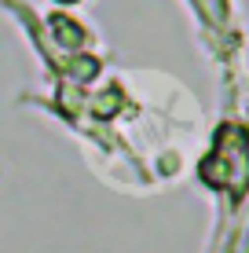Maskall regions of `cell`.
<instances>
[{
	"instance_id": "cell-1",
	"label": "cell",
	"mask_w": 249,
	"mask_h": 253,
	"mask_svg": "<svg viewBox=\"0 0 249 253\" xmlns=\"http://www.w3.org/2000/svg\"><path fill=\"white\" fill-rule=\"evenodd\" d=\"M202 180L213 187H227L231 195H242L249 187V139L242 128L227 125L216 136V151L205 158Z\"/></svg>"
}]
</instances>
